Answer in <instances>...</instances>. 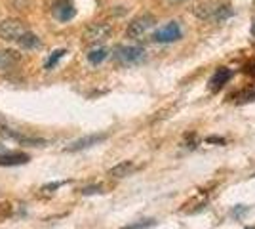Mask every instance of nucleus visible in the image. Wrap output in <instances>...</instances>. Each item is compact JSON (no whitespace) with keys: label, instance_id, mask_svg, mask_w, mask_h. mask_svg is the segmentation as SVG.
<instances>
[{"label":"nucleus","instance_id":"nucleus-13","mask_svg":"<svg viewBox=\"0 0 255 229\" xmlns=\"http://www.w3.org/2000/svg\"><path fill=\"white\" fill-rule=\"evenodd\" d=\"M107 55H109V52H107L105 48H96V50H92V52L88 54V59H90V63L97 65V63H101L103 59H107Z\"/></svg>","mask_w":255,"mask_h":229},{"label":"nucleus","instance_id":"nucleus-1","mask_svg":"<svg viewBox=\"0 0 255 229\" xmlns=\"http://www.w3.org/2000/svg\"><path fill=\"white\" fill-rule=\"evenodd\" d=\"M115 59L124 65H133L145 59V50L139 46H117L115 48Z\"/></svg>","mask_w":255,"mask_h":229},{"label":"nucleus","instance_id":"nucleus-16","mask_svg":"<svg viewBox=\"0 0 255 229\" xmlns=\"http://www.w3.org/2000/svg\"><path fill=\"white\" fill-rule=\"evenodd\" d=\"M233 98L238 99V101H255V88H246V90L238 92Z\"/></svg>","mask_w":255,"mask_h":229},{"label":"nucleus","instance_id":"nucleus-2","mask_svg":"<svg viewBox=\"0 0 255 229\" xmlns=\"http://www.w3.org/2000/svg\"><path fill=\"white\" fill-rule=\"evenodd\" d=\"M154 23H156V17H154V15L143 13V15H139V17H135V19H131V23L128 25L126 33L129 38H141L149 29L154 27Z\"/></svg>","mask_w":255,"mask_h":229},{"label":"nucleus","instance_id":"nucleus-3","mask_svg":"<svg viewBox=\"0 0 255 229\" xmlns=\"http://www.w3.org/2000/svg\"><path fill=\"white\" fill-rule=\"evenodd\" d=\"M113 33V27L109 23H92L90 27H86L84 40L88 44H101Z\"/></svg>","mask_w":255,"mask_h":229},{"label":"nucleus","instance_id":"nucleus-9","mask_svg":"<svg viewBox=\"0 0 255 229\" xmlns=\"http://www.w3.org/2000/svg\"><path fill=\"white\" fill-rule=\"evenodd\" d=\"M29 163V155L25 153H0V166H15Z\"/></svg>","mask_w":255,"mask_h":229},{"label":"nucleus","instance_id":"nucleus-5","mask_svg":"<svg viewBox=\"0 0 255 229\" xmlns=\"http://www.w3.org/2000/svg\"><path fill=\"white\" fill-rule=\"evenodd\" d=\"M181 34L183 33H181L179 23L170 21V23H166L164 27H160L158 31L152 34V40H154V42H162V44L173 42V40H179Z\"/></svg>","mask_w":255,"mask_h":229},{"label":"nucleus","instance_id":"nucleus-18","mask_svg":"<svg viewBox=\"0 0 255 229\" xmlns=\"http://www.w3.org/2000/svg\"><path fill=\"white\" fill-rule=\"evenodd\" d=\"M101 186H88L82 189V195H94V193H101Z\"/></svg>","mask_w":255,"mask_h":229},{"label":"nucleus","instance_id":"nucleus-8","mask_svg":"<svg viewBox=\"0 0 255 229\" xmlns=\"http://www.w3.org/2000/svg\"><path fill=\"white\" fill-rule=\"evenodd\" d=\"M231 78H233V71H231V69H227V67L217 69V71L213 73L212 78H210V90H212V92L221 90V88H223Z\"/></svg>","mask_w":255,"mask_h":229},{"label":"nucleus","instance_id":"nucleus-7","mask_svg":"<svg viewBox=\"0 0 255 229\" xmlns=\"http://www.w3.org/2000/svg\"><path fill=\"white\" fill-rule=\"evenodd\" d=\"M103 140H107V134H90V136H84V138L73 142L65 151H69V153L82 151V149H88V147H94L97 143H101Z\"/></svg>","mask_w":255,"mask_h":229},{"label":"nucleus","instance_id":"nucleus-14","mask_svg":"<svg viewBox=\"0 0 255 229\" xmlns=\"http://www.w3.org/2000/svg\"><path fill=\"white\" fill-rule=\"evenodd\" d=\"M215 11H217V6H198V8L194 10V13H196L200 19H213Z\"/></svg>","mask_w":255,"mask_h":229},{"label":"nucleus","instance_id":"nucleus-17","mask_svg":"<svg viewBox=\"0 0 255 229\" xmlns=\"http://www.w3.org/2000/svg\"><path fill=\"white\" fill-rule=\"evenodd\" d=\"M156 222L154 220H141V222H133L129 226H124L122 229H150Z\"/></svg>","mask_w":255,"mask_h":229},{"label":"nucleus","instance_id":"nucleus-4","mask_svg":"<svg viewBox=\"0 0 255 229\" xmlns=\"http://www.w3.org/2000/svg\"><path fill=\"white\" fill-rule=\"evenodd\" d=\"M25 31L27 29L19 19H4L0 23V38H4V40H15L17 42Z\"/></svg>","mask_w":255,"mask_h":229},{"label":"nucleus","instance_id":"nucleus-15","mask_svg":"<svg viewBox=\"0 0 255 229\" xmlns=\"http://www.w3.org/2000/svg\"><path fill=\"white\" fill-rule=\"evenodd\" d=\"M67 54V50H55V52H52V55L46 59V63H44V69H48V71H52L53 67L57 65V61L63 57V55Z\"/></svg>","mask_w":255,"mask_h":229},{"label":"nucleus","instance_id":"nucleus-22","mask_svg":"<svg viewBox=\"0 0 255 229\" xmlns=\"http://www.w3.org/2000/svg\"><path fill=\"white\" fill-rule=\"evenodd\" d=\"M248 229H255V228H248Z\"/></svg>","mask_w":255,"mask_h":229},{"label":"nucleus","instance_id":"nucleus-21","mask_svg":"<svg viewBox=\"0 0 255 229\" xmlns=\"http://www.w3.org/2000/svg\"><path fill=\"white\" fill-rule=\"evenodd\" d=\"M252 34L255 36V21H254V25H252Z\"/></svg>","mask_w":255,"mask_h":229},{"label":"nucleus","instance_id":"nucleus-20","mask_svg":"<svg viewBox=\"0 0 255 229\" xmlns=\"http://www.w3.org/2000/svg\"><path fill=\"white\" fill-rule=\"evenodd\" d=\"M65 182H55V184H50V186H44L42 191H52V189H57V187H61Z\"/></svg>","mask_w":255,"mask_h":229},{"label":"nucleus","instance_id":"nucleus-6","mask_svg":"<svg viewBox=\"0 0 255 229\" xmlns=\"http://www.w3.org/2000/svg\"><path fill=\"white\" fill-rule=\"evenodd\" d=\"M52 13L57 21H71V19L75 17L76 8H75V4H73V0H55V2H53Z\"/></svg>","mask_w":255,"mask_h":229},{"label":"nucleus","instance_id":"nucleus-11","mask_svg":"<svg viewBox=\"0 0 255 229\" xmlns=\"http://www.w3.org/2000/svg\"><path fill=\"white\" fill-rule=\"evenodd\" d=\"M19 61V54L13 50H0V71H10Z\"/></svg>","mask_w":255,"mask_h":229},{"label":"nucleus","instance_id":"nucleus-19","mask_svg":"<svg viewBox=\"0 0 255 229\" xmlns=\"http://www.w3.org/2000/svg\"><path fill=\"white\" fill-rule=\"evenodd\" d=\"M244 212H248V207H242V205H240V207H236V208L233 210V216H236V218H240V216H242Z\"/></svg>","mask_w":255,"mask_h":229},{"label":"nucleus","instance_id":"nucleus-12","mask_svg":"<svg viewBox=\"0 0 255 229\" xmlns=\"http://www.w3.org/2000/svg\"><path fill=\"white\" fill-rule=\"evenodd\" d=\"M17 44H19L21 48H25V50H34V48H38V46H40V38H38L34 33L25 31V33L21 34V38L17 40Z\"/></svg>","mask_w":255,"mask_h":229},{"label":"nucleus","instance_id":"nucleus-10","mask_svg":"<svg viewBox=\"0 0 255 229\" xmlns=\"http://www.w3.org/2000/svg\"><path fill=\"white\" fill-rule=\"evenodd\" d=\"M133 172H135V164L131 161H122V163H118L117 166H113L109 170V176L111 178H126V176L133 174Z\"/></svg>","mask_w":255,"mask_h":229}]
</instances>
